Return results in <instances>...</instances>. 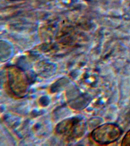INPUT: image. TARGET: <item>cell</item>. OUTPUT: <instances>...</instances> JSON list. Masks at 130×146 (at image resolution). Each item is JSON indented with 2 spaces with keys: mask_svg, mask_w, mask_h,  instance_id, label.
Here are the masks:
<instances>
[{
  "mask_svg": "<svg viewBox=\"0 0 130 146\" xmlns=\"http://www.w3.org/2000/svg\"><path fill=\"white\" fill-rule=\"evenodd\" d=\"M85 123L78 117L68 119L61 122L56 127L55 134L68 142L75 141L83 136Z\"/></svg>",
  "mask_w": 130,
  "mask_h": 146,
  "instance_id": "obj_1",
  "label": "cell"
},
{
  "mask_svg": "<svg viewBox=\"0 0 130 146\" xmlns=\"http://www.w3.org/2000/svg\"><path fill=\"white\" fill-rule=\"evenodd\" d=\"M15 70L9 72L5 84V88L9 94L14 98H22L28 91L29 83L23 73Z\"/></svg>",
  "mask_w": 130,
  "mask_h": 146,
  "instance_id": "obj_2",
  "label": "cell"
},
{
  "mask_svg": "<svg viewBox=\"0 0 130 146\" xmlns=\"http://www.w3.org/2000/svg\"><path fill=\"white\" fill-rule=\"evenodd\" d=\"M122 133L121 130L118 125L113 123H106L95 129L91 135L97 143L107 145L118 140Z\"/></svg>",
  "mask_w": 130,
  "mask_h": 146,
  "instance_id": "obj_3",
  "label": "cell"
},
{
  "mask_svg": "<svg viewBox=\"0 0 130 146\" xmlns=\"http://www.w3.org/2000/svg\"><path fill=\"white\" fill-rule=\"evenodd\" d=\"M122 145L130 146V129L127 132L123 138Z\"/></svg>",
  "mask_w": 130,
  "mask_h": 146,
  "instance_id": "obj_4",
  "label": "cell"
}]
</instances>
